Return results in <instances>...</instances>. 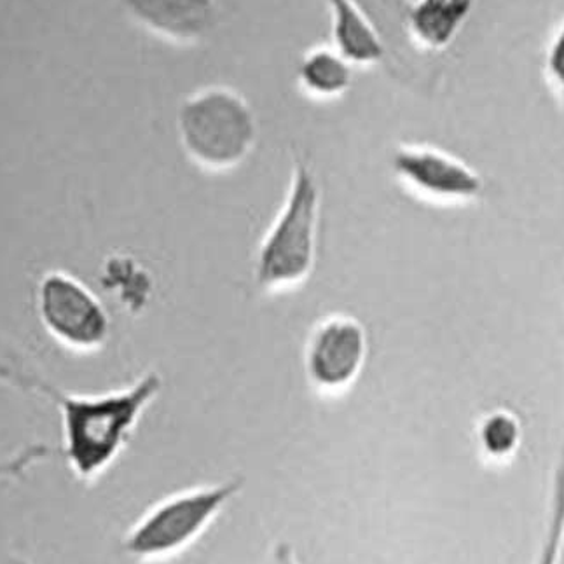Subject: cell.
Here are the masks:
<instances>
[{
    "label": "cell",
    "instance_id": "cell-1",
    "mask_svg": "<svg viewBox=\"0 0 564 564\" xmlns=\"http://www.w3.org/2000/svg\"><path fill=\"white\" fill-rule=\"evenodd\" d=\"M0 378L8 383L46 393L59 405L64 420V453L80 480H95L115 464L139 426L140 417L158 399L163 378L149 371L131 387L101 395L65 393L25 369L11 355H0Z\"/></svg>",
    "mask_w": 564,
    "mask_h": 564
},
{
    "label": "cell",
    "instance_id": "cell-2",
    "mask_svg": "<svg viewBox=\"0 0 564 564\" xmlns=\"http://www.w3.org/2000/svg\"><path fill=\"white\" fill-rule=\"evenodd\" d=\"M245 488V477L181 489L149 507L127 531L122 549L140 563H163L198 542Z\"/></svg>",
    "mask_w": 564,
    "mask_h": 564
},
{
    "label": "cell",
    "instance_id": "cell-3",
    "mask_svg": "<svg viewBox=\"0 0 564 564\" xmlns=\"http://www.w3.org/2000/svg\"><path fill=\"white\" fill-rule=\"evenodd\" d=\"M322 193L306 163H295L285 202L259 243L253 276L264 291H285L312 274L318 245Z\"/></svg>",
    "mask_w": 564,
    "mask_h": 564
},
{
    "label": "cell",
    "instance_id": "cell-4",
    "mask_svg": "<svg viewBox=\"0 0 564 564\" xmlns=\"http://www.w3.org/2000/svg\"><path fill=\"white\" fill-rule=\"evenodd\" d=\"M177 128L187 156L210 172L240 165L258 139L253 110L240 94L224 86L186 98L178 109Z\"/></svg>",
    "mask_w": 564,
    "mask_h": 564
},
{
    "label": "cell",
    "instance_id": "cell-5",
    "mask_svg": "<svg viewBox=\"0 0 564 564\" xmlns=\"http://www.w3.org/2000/svg\"><path fill=\"white\" fill-rule=\"evenodd\" d=\"M39 315L47 333L68 350L89 354L109 339L106 307L88 286L64 271H50L39 283Z\"/></svg>",
    "mask_w": 564,
    "mask_h": 564
},
{
    "label": "cell",
    "instance_id": "cell-6",
    "mask_svg": "<svg viewBox=\"0 0 564 564\" xmlns=\"http://www.w3.org/2000/svg\"><path fill=\"white\" fill-rule=\"evenodd\" d=\"M369 354L367 330L350 315H330L313 327L304 348V371L316 392L343 393L362 375Z\"/></svg>",
    "mask_w": 564,
    "mask_h": 564
},
{
    "label": "cell",
    "instance_id": "cell-7",
    "mask_svg": "<svg viewBox=\"0 0 564 564\" xmlns=\"http://www.w3.org/2000/svg\"><path fill=\"white\" fill-rule=\"evenodd\" d=\"M399 181L426 202L465 205L485 194V181L476 170L430 145H400L392 158Z\"/></svg>",
    "mask_w": 564,
    "mask_h": 564
},
{
    "label": "cell",
    "instance_id": "cell-8",
    "mask_svg": "<svg viewBox=\"0 0 564 564\" xmlns=\"http://www.w3.org/2000/svg\"><path fill=\"white\" fill-rule=\"evenodd\" d=\"M140 25L173 43H193L214 26L217 0H124Z\"/></svg>",
    "mask_w": 564,
    "mask_h": 564
},
{
    "label": "cell",
    "instance_id": "cell-9",
    "mask_svg": "<svg viewBox=\"0 0 564 564\" xmlns=\"http://www.w3.org/2000/svg\"><path fill=\"white\" fill-rule=\"evenodd\" d=\"M477 0H416L409 9V30L420 46L443 51L462 32Z\"/></svg>",
    "mask_w": 564,
    "mask_h": 564
},
{
    "label": "cell",
    "instance_id": "cell-10",
    "mask_svg": "<svg viewBox=\"0 0 564 564\" xmlns=\"http://www.w3.org/2000/svg\"><path fill=\"white\" fill-rule=\"evenodd\" d=\"M334 50L351 65L378 64L384 47L375 26L354 0H329Z\"/></svg>",
    "mask_w": 564,
    "mask_h": 564
},
{
    "label": "cell",
    "instance_id": "cell-11",
    "mask_svg": "<svg viewBox=\"0 0 564 564\" xmlns=\"http://www.w3.org/2000/svg\"><path fill=\"white\" fill-rule=\"evenodd\" d=\"M354 83L351 64L334 47H315L300 65V85L310 97L336 98Z\"/></svg>",
    "mask_w": 564,
    "mask_h": 564
},
{
    "label": "cell",
    "instance_id": "cell-12",
    "mask_svg": "<svg viewBox=\"0 0 564 564\" xmlns=\"http://www.w3.org/2000/svg\"><path fill=\"white\" fill-rule=\"evenodd\" d=\"M564 552V438L552 476L547 516L543 522L542 539L535 564H561Z\"/></svg>",
    "mask_w": 564,
    "mask_h": 564
},
{
    "label": "cell",
    "instance_id": "cell-13",
    "mask_svg": "<svg viewBox=\"0 0 564 564\" xmlns=\"http://www.w3.org/2000/svg\"><path fill=\"white\" fill-rule=\"evenodd\" d=\"M104 280L110 291L118 294V300L133 312L145 306V301L151 297V276L133 259H112Z\"/></svg>",
    "mask_w": 564,
    "mask_h": 564
},
{
    "label": "cell",
    "instance_id": "cell-14",
    "mask_svg": "<svg viewBox=\"0 0 564 564\" xmlns=\"http://www.w3.org/2000/svg\"><path fill=\"white\" fill-rule=\"evenodd\" d=\"M479 446L489 458H506L512 455L521 437L519 422L509 411H494L480 422Z\"/></svg>",
    "mask_w": 564,
    "mask_h": 564
},
{
    "label": "cell",
    "instance_id": "cell-15",
    "mask_svg": "<svg viewBox=\"0 0 564 564\" xmlns=\"http://www.w3.org/2000/svg\"><path fill=\"white\" fill-rule=\"evenodd\" d=\"M545 74L552 91L560 98L564 107V23H561L556 34L552 35L545 55Z\"/></svg>",
    "mask_w": 564,
    "mask_h": 564
},
{
    "label": "cell",
    "instance_id": "cell-16",
    "mask_svg": "<svg viewBox=\"0 0 564 564\" xmlns=\"http://www.w3.org/2000/svg\"><path fill=\"white\" fill-rule=\"evenodd\" d=\"M262 564H301L300 557L295 554L294 545L286 540L280 539L271 545Z\"/></svg>",
    "mask_w": 564,
    "mask_h": 564
}]
</instances>
